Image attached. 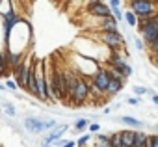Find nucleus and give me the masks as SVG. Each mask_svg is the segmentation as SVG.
I'll use <instances>...</instances> for the list:
<instances>
[{"label": "nucleus", "instance_id": "5", "mask_svg": "<svg viewBox=\"0 0 158 147\" xmlns=\"http://www.w3.org/2000/svg\"><path fill=\"white\" fill-rule=\"evenodd\" d=\"M32 63H34V56L30 54V56L24 58V61L17 69H13V78H15L19 90H23V91H26V88H28V75H30Z\"/></svg>", "mask_w": 158, "mask_h": 147}, {"label": "nucleus", "instance_id": "26", "mask_svg": "<svg viewBox=\"0 0 158 147\" xmlns=\"http://www.w3.org/2000/svg\"><path fill=\"white\" fill-rule=\"evenodd\" d=\"M147 48H149V52H151V54H156V52H158V37H156L152 43H149V45H147Z\"/></svg>", "mask_w": 158, "mask_h": 147}, {"label": "nucleus", "instance_id": "6", "mask_svg": "<svg viewBox=\"0 0 158 147\" xmlns=\"http://www.w3.org/2000/svg\"><path fill=\"white\" fill-rule=\"evenodd\" d=\"M128 10H132L138 17L158 11V0H132L128 2Z\"/></svg>", "mask_w": 158, "mask_h": 147}, {"label": "nucleus", "instance_id": "33", "mask_svg": "<svg viewBox=\"0 0 158 147\" xmlns=\"http://www.w3.org/2000/svg\"><path fill=\"white\" fill-rule=\"evenodd\" d=\"M93 2H99V0H88V4H93Z\"/></svg>", "mask_w": 158, "mask_h": 147}, {"label": "nucleus", "instance_id": "27", "mask_svg": "<svg viewBox=\"0 0 158 147\" xmlns=\"http://www.w3.org/2000/svg\"><path fill=\"white\" fill-rule=\"evenodd\" d=\"M127 103L132 104V106H138V104H141V99H139V97H128Z\"/></svg>", "mask_w": 158, "mask_h": 147}, {"label": "nucleus", "instance_id": "1", "mask_svg": "<svg viewBox=\"0 0 158 147\" xmlns=\"http://www.w3.org/2000/svg\"><path fill=\"white\" fill-rule=\"evenodd\" d=\"M89 99V78L86 77H78L74 90L69 93V103L73 108H82Z\"/></svg>", "mask_w": 158, "mask_h": 147}, {"label": "nucleus", "instance_id": "37", "mask_svg": "<svg viewBox=\"0 0 158 147\" xmlns=\"http://www.w3.org/2000/svg\"><path fill=\"white\" fill-rule=\"evenodd\" d=\"M0 147H2V145H0Z\"/></svg>", "mask_w": 158, "mask_h": 147}, {"label": "nucleus", "instance_id": "32", "mask_svg": "<svg viewBox=\"0 0 158 147\" xmlns=\"http://www.w3.org/2000/svg\"><path fill=\"white\" fill-rule=\"evenodd\" d=\"M6 90V84H0V91H4Z\"/></svg>", "mask_w": 158, "mask_h": 147}, {"label": "nucleus", "instance_id": "12", "mask_svg": "<svg viewBox=\"0 0 158 147\" xmlns=\"http://www.w3.org/2000/svg\"><path fill=\"white\" fill-rule=\"evenodd\" d=\"M110 30H119V21L114 15L104 17L101 21V24H97V28H93V32H110Z\"/></svg>", "mask_w": 158, "mask_h": 147}, {"label": "nucleus", "instance_id": "19", "mask_svg": "<svg viewBox=\"0 0 158 147\" xmlns=\"http://www.w3.org/2000/svg\"><path fill=\"white\" fill-rule=\"evenodd\" d=\"M132 91H134L136 97H143L145 93H149V90L145 86H132Z\"/></svg>", "mask_w": 158, "mask_h": 147}, {"label": "nucleus", "instance_id": "24", "mask_svg": "<svg viewBox=\"0 0 158 147\" xmlns=\"http://www.w3.org/2000/svg\"><path fill=\"white\" fill-rule=\"evenodd\" d=\"M6 90H11V91H17V90H19L15 78H13V80H11V78H6Z\"/></svg>", "mask_w": 158, "mask_h": 147}, {"label": "nucleus", "instance_id": "21", "mask_svg": "<svg viewBox=\"0 0 158 147\" xmlns=\"http://www.w3.org/2000/svg\"><path fill=\"white\" fill-rule=\"evenodd\" d=\"M4 112H6L10 117H13V116L17 114V110H15V106H13L11 103H4Z\"/></svg>", "mask_w": 158, "mask_h": 147}, {"label": "nucleus", "instance_id": "9", "mask_svg": "<svg viewBox=\"0 0 158 147\" xmlns=\"http://www.w3.org/2000/svg\"><path fill=\"white\" fill-rule=\"evenodd\" d=\"M23 127L30 132V134H43L47 132V127H45V119L37 117V116H26L23 119Z\"/></svg>", "mask_w": 158, "mask_h": 147}, {"label": "nucleus", "instance_id": "8", "mask_svg": "<svg viewBox=\"0 0 158 147\" xmlns=\"http://www.w3.org/2000/svg\"><path fill=\"white\" fill-rule=\"evenodd\" d=\"M91 82L97 84V88L102 93L108 95V86H110V69H108V65H102V63L99 65V69L95 71V75L91 77Z\"/></svg>", "mask_w": 158, "mask_h": 147}, {"label": "nucleus", "instance_id": "13", "mask_svg": "<svg viewBox=\"0 0 158 147\" xmlns=\"http://www.w3.org/2000/svg\"><path fill=\"white\" fill-rule=\"evenodd\" d=\"M119 123H123L127 128H134V130H141L145 128V121L134 117V116H121L119 117Z\"/></svg>", "mask_w": 158, "mask_h": 147}, {"label": "nucleus", "instance_id": "25", "mask_svg": "<svg viewBox=\"0 0 158 147\" xmlns=\"http://www.w3.org/2000/svg\"><path fill=\"white\" fill-rule=\"evenodd\" d=\"M149 145L151 147H158V132L149 134Z\"/></svg>", "mask_w": 158, "mask_h": 147}, {"label": "nucleus", "instance_id": "7", "mask_svg": "<svg viewBox=\"0 0 158 147\" xmlns=\"http://www.w3.org/2000/svg\"><path fill=\"white\" fill-rule=\"evenodd\" d=\"M138 28H139L141 39H143L147 45H149V43H152V41L158 37V19L145 21V23H138Z\"/></svg>", "mask_w": 158, "mask_h": 147}, {"label": "nucleus", "instance_id": "20", "mask_svg": "<svg viewBox=\"0 0 158 147\" xmlns=\"http://www.w3.org/2000/svg\"><path fill=\"white\" fill-rule=\"evenodd\" d=\"M112 15L117 19V21H125V11L121 8H112Z\"/></svg>", "mask_w": 158, "mask_h": 147}, {"label": "nucleus", "instance_id": "34", "mask_svg": "<svg viewBox=\"0 0 158 147\" xmlns=\"http://www.w3.org/2000/svg\"><path fill=\"white\" fill-rule=\"evenodd\" d=\"M4 2H6V0H0V8H2V4H4Z\"/></svg>", "mask_w": 158, "mask_h": 147}, {"label": "nucleus", "instance_id": "17", "mask_svg": "<svg viewBox=\"0 0 158 147\" xmlns=\"http://www.w3.org/2000/svg\"><path fill=\"white\" fill-rule=\"evenodd\" d=\"M93 138H95V136H93L91 132H86V134H82L80 138L76 140V147H88V143H89Z\"/></svg>", "mask_w": 158, "mask_h": 147}, {"label": "nucleus", "instance_id": "18", "mask_svg": "<svg viewBox=\"0 0 158 147\" xmlns=\"http://www.w3.org/2000/svg\"><path fill=\"white\" fill-rule=\"evenodd\" d=\"M110 143H112V147H123L121 130H117V132H112V134H110Z\"/></svg>", "mask_w": 158, "mask_h": 147}, {"label": "nucleus", "instance_id": "14", "mask_svg": "<svg viewBox=\"0 0 158 147\" xmlns=\"http://www.w3.org/2000/svg\"><path fill=\"white\" fill-rule=\"evenodd\" d=\"M121 140H123V147H134L136 130H134V128H125V130H121Z\"/></svg>", "mask_w": 158, "mask_h": 147}, {"label": "nucleus", "instance_id": "35", "mask_svg": "<svg viewBox=\"0 0 158 147\" xmlns=\"http://www.w3.org/2000/svg\"><path fill=\"white\" fill-rule=\"evenodd\" d=\"M41 147H52V145H41Z\"/></svg>", "mask_w": 158, "mask_h": 147}, {"label": "nucleus", "instance_id": "16", "mask_svg": "<svg viewBox=\"0 0 158 147\" xmlns=\"http://www.w3.org/2000/svg\"><path fill=\"white\" fill-rule=\"evenodd\" d=\"M138 21H139V19H138V15H136L132 10H127V11H125V23H127L128 26H132V28H134V26H138Z\"/></svg>", "mask_w": 158, "mask_h": 147}, {"label": "nucleus", "instance_id": "28", "mask_svg": "<svg viewBox=\"0 0 158 147\" xmlns=\"http://www.w3.org/2000/svg\"><path fill=\"white\" fill-rule=\"evenodd\" d=\"M110 8H121V0H108Z\"/></svg>", "mask_w": 158, "mask_h": 147}, {"label": "nucleus", "instance_id": "30", "mask_svg": "<svg viewBox=\"0 0 158 147\" xmlns=\"http://www.w3.org/2000/svg\"><path fill=\"white\" fill-rule=\"evenodd\" d=\"M61 147H76V141H73V140H69L65 145H61Z\"/></svg>", "mask_w": 158, "mask_h": 147}, {"label": "nucleus", "instance_id": "22", "mask_svg": "<svg viewBox=\"0 0 158 147\" xmlns=\"http://www.w3.org/2000/svg\"><path fill=\"white\" fill-rule=\"evenodd\" d=\"M134 45H136V48H138V50H141V52H143V50H147V43H145L143 39H139V37H134Z\"/></svg>", "mask_w": 158, "mask_h": 147}, {"label": "nucleus", "instance_id": "15", "mask_svg": "<svg viewBox=\"0 0 158 147\" xmlns=\"http://www.w3.org/2000/svg\"><path fill=\"white\" fill-rule=\"evenodd\" d=\"M89 119H86V117H80V119H76L74 121V125H73V128L76 130V132H82V130H88V127H89Z\"/></svg>", "mask_w": 158, "mask_h": 147}, {"label": "nucleus", "instance_id": "11", "mask_svg": "<svg viewBox=\"0 0 158 147\" xmlns=\"http://www.w3.org/2000/svg\"><path fill=\"white\" fill-rule=\"evenodd\" d=\"M69 130V125L67 123H61V125H56L52 130H48L47 132V136L43 138V145H52L56 140H60V138H63V134Z\"/></svg>", "mask_w": 158, "mask_h": 147}, {"label": "nucleus", "instance_id": "10", "mask_svg": "<svg viewBox=\"0 0 158 147\" xmlns=\"http://www.w3.org/2000/svg\"><path fill=\"white\" fill-rule=\"evenodd\" d=\"M88 13H89V17H93V19H104V17H110V15H112V8H110V4L99 0V2L88 4Z\"/></svg>", "mask_w": 158, "mask_h": 147}, {"label": "nucleus", "instance_id": "4", "mask_svg": "<svg viewBox=\"0 0 158 147\" xmlns=\"http://www.w3.org/2000/svg\"><path fill=\"white\" fill-rule=\"evenodd\" d=\"M35 84H37V101L50 103V95L47 90V67L45 61H35Z\"/></svg>", "mask_w": 158, "mask_h": 147}, {"label": "nucleus", "instance_id": "31", "mask_svg": "<svg viewBox=\"0 0 158 147\" xmlns=\"http://www.w3.org/2000/svg\"><path fill=\"white\" fill-rule=\"evenodd\" d=\"M151 56H152V63L158 67V52H156V54H151Z\"/></svg>", "mask_w": 158, "mask_h": 147}, {"label": "nucleus", "instance_id": "2", "mask_svg": "<svg viewBox=\"0 0 158 147\" xmlns=\"http://www.w3.org/2000/svg\"><path fill=\"white\" fill-rule=\"evenodd\" d=\"M123 52H125V50H112L106 63H108V67H110L112 71H115L117 75H121L123 78H130V77L134 75V69H132V65L123 58Z\"/></svg>", "mask_w": 158, "mask_h": 147}, {"label": "nucleus", "instance_id": "29", "mask_svg": "<svg viewBox=\"0 0 158 147\" xmlns=\"http://www.w3.org/2000/svg\"><path fill=\"white\" fill-rule=\"evenodd\" d=\"M151 101H152V104H154V106H158V93H154V95L151 97Z\"/></svg>", "mask_w": 158, "mask_h": 147}, {"label": "nucleus", "instance_id": "23", "mask_svg": "<svg viewBox=\"0 0 158 147\" xmlns=\"http://www.w3.org/2000/svg\"><path fill=\"white\" fill-rule=\"evenodd\" d=\"M88 132H91V134H99V132H101V125H99L97 121H91L89 127H88Z\"/></svg>", "mask_w": 158, "mask_h": 147}, {"label": "nucleus", "instance_id": "3", "mask_svg": "<svg viewBox=\"0 0 158 147\" xmlns=\"http://www.w3.org/2000/svg\"><path fill=\"white\" fill-rule=\"evenodd\" d=\"M95 41L102 43L110 52L112 50H123L125 45V37L119 30H110V32H97V36H91Z\"/></svg>", "mask_w": 158, "mask_h": 147}, {"label": "nucleus", "instance_id": "36", "mask_svg": "<svg viewBox=\"0 0 158 147\" xmlns=\"http://www.w3.org/2000/svg\"><path fill=\"white\" fill-rule=\"evenodd\" d=\"M128 2H132V0H128Z\"/></svg>", "mask_w": 158, "mask_h": 147}]
</instances>
